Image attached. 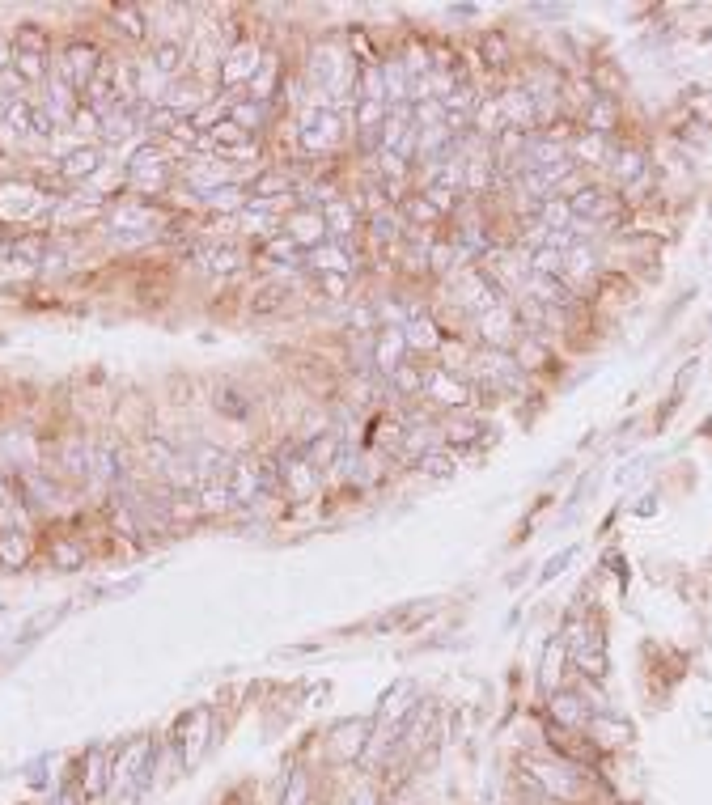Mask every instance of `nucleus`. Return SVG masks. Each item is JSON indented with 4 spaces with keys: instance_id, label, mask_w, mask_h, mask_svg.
Returning a JSON list of instances; mask_svg holds the SVG:
<instances>
[{
    "instance_id": "nucleus-14",
    "label": "nucleus",
    "mask_w": 712,
    "mask_h": 805,
    "mask_svg": "<svg viewBox=\"0 0 712 805\" xmlns=\"http://www.w3.org/2000/svg\"><path fill=\"white\" fill-rule=\"evenodd\" d=\"M306 267L318 276H352L356 272V259H352V242H323L306 255Z\"/></svg>"
},
{
    "instance_id": "nucleus-17",
    "label": "nucleus",
    "mask_w": 712,
    "mask_h": 805,
    "mask_svg": "<svg viewBox=\"0 0 712 805\" xmlns=\"http://www.w3.org/2000/svg\"><path fill=\"white\" fill-rule=\"evenodd\" d=\"M187 255H191V263L200 267V272H208V276H234L238 267H242V255H238V250H234V246H217V242L191 246Z\"/></svg>"
},
{
    "instance_id": "nucleus-51",
    "label": "nucleus",
    "mask_w": 712,
    "mask_h": 805,
    "mask_svg": "<svg viewBox=\"0 0 712 805\" xmlns=\"http://www.w3.org/2000/svg\"><path fill=\"white\" fill-rule=\"evenodd\" d=\"M530 272L564 280V250H556V246H539V250H530Z\"/></svg>"
},
{
    "instance_id": "nucleus-16",
    "label": "nucleus",
    "mask_w": 712,
    "mask_h": 805,
    "mask_svg": "<svg viewBox=\"0 0 712 805\" xmlns=\"http://www.w3.org/2000/svg\"><path fill=\"white\" fill-rule=\"evenodd\" d=\"M585 733H590V746L594 750H615V746H628L632 742V725L615 717V712H594L590 725H585Z\"/></svg>"
},
{
    "instance_id": "nucleus-55",
    "label": "nucleus",
    "mask_w": 712,
    "mask_h": 805,
    "mask_svg": "<svg viewBox=\"0 0 712 805\" xmlns=\"http://www.w3.org/2000/svg\"><path fill=\"white\" fill-rule=\"evenodd\" d=\"M106 750L98 746V750H89V772H85V793L89 797H102V789H106Z\"/></svg>"
},
{
    "instance_id": "nucleus-54",
    "label": "nucleus",
    "mask_w": 712,
    "mask_h": 805,
    "mask_svg": "<svg viewBox=\"0 0 712 805\" xmlns=\"http://www.w3.org/2000/svg\"><path fill=\"white\" fill-rule=\"evenodd\" d=\"M479 47H484V64H488V68H505V64L513 60V51H509V39H505L501 30L484 34V43H479Z\"/></svg>"
},
{
    "instance_id": "nucleus-26",
    "label": "nucleus",
    "mask_w": 712,
    "mask_h": 805,
    "mask_svg": "<svg viewBox=\"0 0 712 805\" xmlns=\"http://www.w3.org/2000/svg\"><path fill=\"white\" fill-rule=\"evenodd\" d=\"M259 458H234V471H229V492H234V505H251L259 500Z\"/></svg>"
},
{
    "instance_id": "nucleus-27",
    "label": "nucleus",
    "mask_w": 712,
    "mask_h": 805,
    "mask_svg": "<svg viewBox=\"0 0 712 805\" xmlns=\"http://www.w3.org/2000/svg\"><path fill=\"white\" fill-rule=\"evenodd\" d=\"M403 339H407V352H437L441 348V335H437V322L429 318V314H412L403 322Z\"/></svg>"
},
{
    "instance_id": "nucleus-58",
    "label": "nucleus",
    "mask_w": 712,
    "mask_h": 805,
    "mask_svg": "<svg viewBox=\"0 0 712 805\" xmlns=\"http://www.w3.org/2000/svg\"><path fill=\"white\" fill-rule=\"evenodd\" d=\"M30 128H34V140H51V136L60 132V123L47 115L43 102H30Z\"/></svg>"
},
{
    "instance_id": "nucleus-33",
    "label": "nucleus",
    "mask_w": 712,
    "mask_h": 805,
    "mask_svg": "<svg viewBox=\"0 0 712 805\" xmlns=\"http://www.w3.org/2000/svg\"><path fill=\"white\" fill-rule=\"evenodd\" d=\"M619 123V106L611 94H598L590 106H585V132H598V136H611V128Z\"/></svg>"
},
{
    "instance_id": "nucleus-48",
    "label": "nucleus",
    "mask_w": 712,
    "mask_h": 805,
    "mask_svg": "<svg viewBox=\"0 0 712 805\" xmlns=\"http://www.w3.org/2000/svg\"><path fill=\"white\" fill-rule=\"evenodd\" d=\"M454 471H458V454H454V450H437V454H429V458H420V475H424V479L445 483V479H454Z\"/></svg>"
},
{
    "instance_id": "nucleus-61",
    "label": "nucleus",
    "mask_w": 712,
    "mask_h": 805,
    "mask_svg": "<svg viewBox=\"0 0 712 805\" xmlns=\"http://www.w3.org/2000/svg\"><path fill=\"white\" fill-rule=\"evenodd\" d=\"M306 801H310V776L306 772H293L289 793H284V805H306Z\"/></svg>"
},
{
    "instance_id": "nucleus-34",
    "label": "nucleus",
    "mask_w": 712,
    "mask_h": 805,
    "mask_svg": "<svg viewBox=\"0 0 712 805\" xmlns=\"http://www.w3.org/2000/svg\"><path fill=\"white\" fill-rule=\"evenodd\" d=\"M111 17H115V30L123 34V39H132V43H145V39H149V13H145V9H136V5H115Z\"/></svg>"
},
{
    "instance_id": "nucleus-31",
    "label": "nucleus",
    "mask_w": 712,
    "mask_h": 805,
    "mask_svg": "<svg viewBox=\"0 0 712 805\" xmlns=\"http://www.w3.org/2000/svg\"><path fill=\"white\" fill-rule=\"evenodd\" d=\"M234 102H229V119H234L238 123V128L242 132H259L263 128V123H267V102H255V98H246V89H234Z\"/></svg>"
},
{
    "instance_id": "nucleus-4",
    "label": "nucleus",
    "mask_w": 712,
    "mask_h": 805,
    "mask_svg": "<svg viewBox=\"0 0 712 805\" xmlns=\"http://www.w3.org/2000/svg\"><path fill=\"white\" fill-rule=\"evenodd\" d=\"M420 395L437 403V407H450L462 411L471 407L475 399V386L467 378H458V369H445V365H420Z\"/></svg>"
},
{
    "instance_id": "nucleus-45",
    "label": "nucleus",
    "mask_w": 712,
    "mask_h": 805,
    "mask_svg": "<svg viewBox=\"0 0 712 805\" xmlns=\"http://www.w3.org/2000/svg\"><path fill=\"white\" fill-rule=\"evenodd\" d=\"M0 560L9 568L26 560V526H0Z\"/></svg>"
},
{
    "instance_id": "nucleus-13",
    "label": "nucleus",
    "mask_w": 712,
    "mask_h": 805,
    "mask_svg": "<svg viewBox=\"0 0 712 805\" xmlns=\"http://www.w3.org/2000/svg\"><path fill=\"white\" fill-rule=\"evenodd\" d=\"M276 467H280V483L289 488V496H310V492H318V483H323V475H318L310 467V458L301 454V445H289Z\"/></svg>"
},
{
    "instance_id": "nucleus-56",
    "label": "nucleus",
    "mask_w": 712,
    "mask_h": 805,
    "mask_svg": "<svg viewBox=\"0 0 712 805\" xmlns=\"http://www.w3.org/2000/svg\"><path fill=\"white\" fill-rule=\"evenodd\" d=\"M51 564L56 568H81L85 564V547L73 539H56L51 543Z\"/></svg>"
},
{
    "instance_id": "nucleus-19",
    "label": "nucleus",
    "mask_w": 712,
    "mask_h": 805,
    "mask_svg": "<svg viewBox=\"0 0 712 805\" xmlns=\"http://www.w3.org/2000/svg\"><path fill=\"white\" fill-rule=\"evenodd\" d=\"M47 200H51V195L39 191V187H5V195H0V208H5V217L34 221L47 208Z\"/></svg>"
},
{
    "instance_id": "nucleus-25",
    "label": "nucleus",
    "mask_w": 712,
    "mask_h": 805,
    "mask_svg": "<svg viewBox=\"0 0 712 805\" xmlns=\"http://www.w3.org/2000/svg\"><path fill=\"white\" fill-rule=\"evenodd\" d=\"M77 98H81V94H77L73 85L60 81V77H51V81H47V98H43V106H47V115L56 119L60 128H68V123H73V115H77V106H81Z\"/></svg>"
},
{
    "instance_id": "nucleus-43",
    "label": "nucleus",
    "mask_w": 712,
    "mask_h": 805,
    "mask_svg": "<svg viewBox=\"0 0 712 805\" xmlns=\"http://www.w3.org/2000/svg\"><path fill=\"white\" fill-rule=\"evenodd\" d=\"M5 128H9V136H17V145L34 140V128H30V102H26V98L5 102Z\"/></svg>"
},
{
    "instance_id": "nucleus-50",
    "label": "nucleus",
    "mask_w": 712,
    "mask_h": 805,
    "mask_svg": "<svg viewBox=\"0 0 712 805\" xmlns=\"http://www.w3.org/2000/svg\"><path fill=\"white\" fill-rule=\"evenodd\" d=\"M251 407H255V403L246 399L238 386H221V390H217V411H221V416H229V420H246V416H251Z\"/></svg>"
},
{
    "instance_id": "nucleus-60",
    "label": "nucleus",
    "mask_w": 712,
    "mask_h": 805,
    "mask_svg": "<svg viewBox=\"0 0 712 805\" xmlns=\"http://www.w3.org/2000/svg\"><path fill=\"white\" fill-rule=\"evenodd\" d=\"M170 513H174V517H200V513H204V509H200V492H174Z\"/></svg>"
},
{
    "instance_id": "nucleus-37",
    "label": "nucleus",
    "mask_w": 712,
    "mask_h": 805,
    "mask_svg": "<svg viewBox=\"0 0 712 805\" xmlns=\"http://www.w3.org/2000/svg\"><path fill=\"white\" fill-rule=\"evenodd\" d=\"M246 195H251V200H280V195H293V183L284 170H263V174H255V183L246 187Z\"/></svg>"
},
{
    "instance_id": "nucleus-5",
    "label": "nucleus",
    "mask_w": 712,
    "mask_h": 805,
    "mask_svg": "<svg viewBox=\"0 0 712 805\" xmlns=\"http://www.w3.org/2000/svg\"><path fill=\"white\" fill-rule=\"evenodd\" d=\"M564 644H568V657L577 661V670L585 678H602V674H607V644H602V632L594 628V623L573 619V623H568Z\"/></svg>"
},
{
    "instance_id": "nucleus-39",
    "label": "nucleus",
    "mask_w": 712,
    "mask_h": 805,
    "mask_svg": "<svg viewBox=\"0 0 712 805\" xmlns=\"http://www.w3.org/2000/svg\"><path fill=\"white\" fill-rule=\"evenodd\" d=\"M191 738H183V763H195L204 755V742H208V729H212V712L208 708H195L191 712Z\"/></svg>"
},
{
    "instance_id": "nucleus-63",
    "label": "nucleus",
    "mask_w": 712,
    "mask_h": 805,
    "mask_svg": "<svg viewBox=\"0 0 712 805\" xmlns=\"http://www.w3.org/2000/svg\"><path fill=\"white\" fill-rule=\"evenodd\" d=\"M348 284H352V276H323V289H327L331 297H344Z\"/></svg>"
},
{
    "instance_id": "nucleus-24",
    "label": "nucleus",
    "mask_w": 712,
    "mask_h": 805,
    "mask_svg": "<svg viewBox=\"0 0 712 805\" xmlns=\"http://www.w3.org/2000/svg\"><path fill=\"white\" fill-rule=\"evenodd\" d=\"M611 174H615V183L623 187V191H632V187H640L645 183V174H649V166H645V153L640 149H611Z\"/></svg>"
},
{
    "instance_id": "nucleus-7",
    "label": "nucleus",
    "mask_w": 712,
    "mask_h": 805,
    "mask_svg": "<svg viewBox=\"0 0 712 805\" xmlns=\"http://www.w3.org/2000/svg\"><path fill=\"white\" fill-rule=\"evenodd\" d=\"M340 136H344V123H340V115H335V106H310L306 115H301V128H297V140H301V149L306 153H327V149H335L340 145Z\"/></svg>"
},
{
    "instance_id": "nucleus-53",
    "label": "nucleus",
    "mask_w": 712,
    "mask_h": 805,
    "mask_svg": "<svg viewBox=\"0 0 712 805\" xmlns=\"http://www.w3.org/2000/svg\"><path fill=\"white\" fill-rule=\"evenodd\" d=\"M200 509L204 513L234 509V492H229V483H204V488H200Z\"/></svg>"
},
{
    "instance_id": "nucleus-46",
    "label": "nucleus",
    "mask_w": 712,
    "mask_h": 805,
    "mask_svg": "<svg viewBox=\"0 0 712 805\" xmlns=\"http://www.w3.org/2000/svg\"><path fill=\"white\" fill-rule=\"evenodd\" d=\"M94 479H98V483H115V479H123L119 454H115V445H111V441H98V445H94Z\"/></svg>"
},
{
    "instance_id": "nucleus-32",
    "label": "nucleus",
    "mask_w": 712,
    "mask_h": 805,
    "mask_svg": "<svg viewBox=\"0 0 712 805\" xmlns=\"http://www.w3.org/2000/svg\"><path fill=\"white\" fill-rule=\"evenodd\" d=\"M369 234H373V242H399V238L407 234L399 208H395V204L373 208V212H369Z\"/></svg>"
},
{
    "instance_id": "nucleus-2",
    "label": "nucleus",
    "mask_w": 712,
    "mask_h": 805,
    "mask_svg": "<svg viewBox=\"0 0 712 805\" xmlns=\"http://www.w3.org/2000/svg\"><path fill=\"white\" fill-rule=\"evenodd\" d=\"M568 208H573L577 225L602 229V234H615L619 221H623V195H611L607 187H594V183H581L573 195H568Z\"/></svg>"
},
{
    "instance_id": "nucleus-49",
    "label": "nucleus",
    "mask_w": 712,
    "mask_h": 805,
    "mask_svg": "<svg viewBox=\"0 0 712 805\" xmlns=\"http://www.w3.org/2000/svg\"><path fill=\"white\" fill-rule=\"evenodd\" d=\"M13 51H30V56H47V51H51L47 30H43V26H34V22H22V26H17Z\"/></svg>"
},
{
    "instance_id": "nucleus-44",
    "label": "nucleus",
    "mask_w": 712,
    "mask_h": 805,
    "mask_svg": "<svg viewBox=\"0 0 712 805\" xmlns=\"http://www.w3.org/2000/svg\"><path fill=\"white\" fill-rule=\"evenodd\" d=\"M484 433H488V428L479 424V420H467V416H462V420H450V424L441 428V437L450 441V445H479V441H488Z\"/></svg>"
},
{
    "instance_id": "nucleus-52",
    "label": "nucleus",
    "mask_w": 712,
    "mask_h": 805,
    "mask_svg": "<svg viewBox=\"0 0 712 805\" xmlns=\"http://www.w3.org/2000/svg\"><path fill=\"white\" fill-rule=\"evenodd\" d=\"M284 301H289V289H284V284H263V289L251 297V314H255V318L276 314V310L284 306Z\"/></svg>"
},
{
    "instance_id": "nucleus-30",
    "label": "nucleus",
    "mask_w": 712,
    "mask_h": 805,
    "mask_svg": "<svg viewBox=\"0 0 712 805\" xmlns=\"http://www.w3.org/2000/svg\"><path fill=\"white\" fill-rule=\"evenodd\" d=\"M149 64H153L166 81H174V77L187 68V47L178 43V39H157L153 51H149Z\"/></svg>"
},
{
    "instance_id": "nucleus-35",
    "label": "nucleus",
    "mask_w": 712,
    "mask_h": 805,
    "mask_svg": "<svg viewBox=\"0 0 712 805\" xmlns=\"http://www.w3.org/2000/svg\"><path fill=\"white\" fill-rule=\"evenodd\" d=\"M399 217L407 229H424V225H437L441 212L424 200V191H420V195H399Z\"/></svg>"
},
{
    "instance_id": "nucleus-41",
    "label": "nucleus",
    "mask_w": 712,
    "mask_h": 805,
    "mask_svg": "<svg viewBox=\"0 0 712 805\" xmlns=\"http://www.w3.org/2000/svg\"><path fill=\"white\" fill-rule=\"evenodd\" d=\"M382 85H386V106H399L412 94V81L403 73V60H382Z\"/></svg>"
},
{
    "instance_id": "nucleus-3",
    "label": "nucleus",
    "mask_w": 712,
    "mask_h": 805,
    "mask_svg": "<svg viewBox=\"0 0 712 805\" xmlns=\"http://www.w3.org/2000/svg\"><path fill=\"white\" fill-rule=\"evenodd\" d=\"M471 369H475V390H492V395L518 390L526 382V365L505 348H479L471 356Z\"/></svg>"
},
{
    "instance_id": "nucleus-59",
    "label": "nucleus",
    "mask_w": 712,
    "mask_h": 805,
    "mask_svg": "<svg viewBox=\"0 0 712 805\" xmlns=\"http://www.w3.org/2000/svg\"><path fill=\"white\" fill-rule=\"evenodd\" d=\"M77 136H98L102 132V115L98 111H89V106H77V115H73V123H68Z\"/></svg>"
},
{
    "instance_id": "nucleus-47",
    "label": "nucleus",
    "mask_w": 712,
    "mask_h": 805,
    "mask_svg": "<svg viewBox=\"0 0 712 805\" xmlns=\"http://www.w3.org/2000/svg\"><path fill=\"white\" fill-rule=\"evenodd\" d=\"M64 471H68V475H77V479H81V475H85V479L94 475V450H89V445H85L81 437L64 445Z\"/></svg>"
},
{
    "instance_id": "nucleus-29",
    "label": "nucleus",
    "mask_w": 712,
    "mask_h": 805,
    "mask_svg": "<svg viewBox=\"0 0 712 805\" xmlns=\"http://www.w3.org/2000/svg\"><path fill=\"white\" fill-rule=\"evenodd\" d=\"M43 259H47V242L39 234L0 238V263H43Z\"/></svg>"
},
{
    "instance_id": "nucleus-38",
    "label": "nucleus",
    "mask_w": 712,
    "mask_h": 805,
    "mask_svg": "<svg viewBox=\"0 0 712 805\" xmlns=\"http://www.w3.org/2000/svg\"><path fill=\"white\" fill-rule=\"evenodd\" d=\"M111 225L115 229H136V234H153V225H157V217H153V208H136V204H119V208H111Z\"/></svg>"
},
{
    "instance_id": "nucleus-22",
    "label": "nucleus",
    "mask_w": 712,
    "mask_h": 805,
    "mask_svg": "<svg viewBox=\"0 0 712 805\" xmlns=\"http://www.w3.org/2000/svg\"><path fill=\"white\" fill-rule=\"evenodd\" d=\"M323 221H327V238L331 242H352L356 238V225H361V212H356V204L352 200H335L323 208Z\"/></svg>"
},
{
    "instance_id": "nucleus-12",
    "label": "nucleus",
    "mask_w": 712,
    "mask_h": 805,
    "mask_svg": "<svg viewBox=\"0 0 712 805\" xmlns=\"http://www.w3.org/2000/svg\"><path fill=\"white\" fill-rule=\"evenodd\" d=\"M280 229H284V238H289L297 250H306V255L314 246L327 242V221H323V212H314V208H293L289 217L280 221Z\"/></svg>"
},
{
    "instance_id": "nucleus-62",
    "label": "nucleus",
    "mask_w": 712,
    "mask_h": 805,
    "mask_svg": "<svg viewBox=\"0 0 712 805\" xmlns=\"http://www.w3.org/2000/svg\"><path fill=\"white\" fill-rule=\"evenodd\" d=\"M573 556H577V547H564L560 556H551V560H547V568H543V581H551V577H556V572H564L568 564H573Z\"/></svg>"
},
{
    "instance_id": "nucleus-40",
    "label": "nucleus",
    "mask_w": 712,
    "mask_h": 805,
    "mask_svg": "<svg viewBox=\"0 0 712 805\" xmlns=\"http://www.w3.org/2000/svg\"><path fill=\"white\" fill-rule=\"evenodd\" d=\"M564 661H568V644L564 636L547 644V657H543V691L556 695L560 691V678H564Z\"/></svg>"
},
{
    "instance_id": "nucleus-18",
    "label": "nucleus",
    "mask_w": 712,
    "mask_h": 805,
    "mask_svg": "<svg viewBox=\"0 0 712 805\" xmlns=\"http://www.w3.org/2000/svg\"><path fill=\"white\" fill-rule=\"evenodd\" d=\"M407 428H403V445H399V454H407V458H429V454H437L441 450V428L437 424H429V420H403Z\"/></svg>"
},
{
    "instance_id": "nucleus-21",
    "label": "nucleus",
    "mask_w": 712,
    "mask_h": 805,
    "mask_svg": "<svg viewBox=\"0 0 712 805\" xmlns=\"http://www.w3.org/2000/svg\"><path fill=\"white\" fill-rule=\"evenodd\" d=\"M369 721H344L340 729H335V738H331V755L340 759V763H356L365 755V746H369Z\"/></svg>"
},
{
    "instance_id": "nucleus-1",
    "label": "nucleus",
    "mask_w": 712,
    "mask_h": 805,
    "mask_svg": "<svg viewBox=\"0 0 712 805\" xmlns=\"http://www.w3.org/2000/svg\"><path fill=\"white\" fill-rule=\"evenodd\" d=\"M526 784L534 789V797H547V801H560V805H581L585 793H590L585 767L564 759V755L526 759Z\"/></svg>"
},
{
    "instance_id": "nucleus-23",
    "label": "nucleus",
    "mask_w": 712,
    "mask_h": 805,
    "mask_svg": "<svg viewBox=\"0 0 712 805\" xmlns=\"http://www.w3.org/2000/svg\"><path fill=\"white\" fill-rule=\"evenodd\" d=\"M191 467H195V475H200L204 483H229V471H234V458H229L225 450H217V445H195Z\"/></svg>"
},
{
    "instance_id": "nucleus-57",
    "label": "nucleus",
    "mask_w": 712,
    "mask_h": 805,
    "mask_svg": "<svg viewBox=\"0 0 712 805\" xmlns=\"http://www.w3.org/2000/svg\"><path fill=\"white\" fill-rule=\"evenodd\" d=\"M386 382L395 395H420V365H399Z\"/></svg>"
},
{
    "instance_id": "nucleus-28",
    "label": "nucleus",
    "mask_w": 712,
    "mask_h": 805,
    "mask_svg": "<svg viewBox=\"0 0 712 805\" xmlns=\"http://www.w3.org/2000/svg\"><path fill=\"white\" fill-rule=\"evenodd\" d=\"M551 717L560 721V729H585L594 712L585 708L581 695H573V691H556V695H551Z\"/></svg>"
},
{
    "instance_id": "nucleus-64",
    "label": "nucleus",
    "mask_w": 712,
    "mask_h": 805,
    "mask_svg": "<svg viewBox=\"0 0 712 805\" xmlns=\"http://www.w3.org/2000/svg\"><path fill=\"white\" fill-rule=\"evenodd\" d=\"M9 68H13V43L0 39V73H9Z\"/></svg>"
},
{
    "instance_id": "nucleus-15",
    "label": "nucleus",
    "mask_w": 712,
    "mask_h": 805,
    "mask_svg": "<svg viewBox=\"0 0 712 805\" xmlns=\"http://www.w3.org/2000/svg\"><path fill=\"white\" fill-rule=\"evenodd\" d=\"M399 365H407V339L399 327H378V339H373V369L390 378Z\"/></svg>"
},
{
    "instance_id": "nucleus-8",
    "label": "nucleus",
    "mask_w": 712,
    "mask_h": 805,
    "mask_svg": "<svg viewBox=\"0 0 712 805\" xmlns=\"http://www.w3.org/2000/svg\"><path fill=\"white\" fill-rule=\"evenodd\" d=\"M123 174H128V183L140 191H162L166 178H170V153L157 149V145H140L128 166H123Z\"/></svg>"
},
{
    "instance_id": "nucleus-36",
    "label": "nucleus",
    "mask_w": 712,
    "mask_h": 805,
    "mask_svg": "<svg viewBox=\"0 0 712 805\" xmlns=\"http://www.w3.org/2000/svg\"><path fill=\"white\" fill-rule=\"evenodd\" d=\"M276 81H280V60H276V56H263V60H259L255 81L246 85V98H255V102H272V98H276Z\"/></svg>"
},
{
    "instance_id": "nucleus-42",
    "label": "nucleus",
    "mask_w": 712,
    "mask_h": 805,
    "mask_svg": "<svg viewBox=\"0 0 712 805\" xmlns=\"http://www.w3.org/2000/svg\"><path fill=\"white\" fill-rule=\"evenodd\" d=\"M13 73L22 77L26 85H43V81H51V64H47V56H30V51H13Z\"/></svg>"
},
{
    "instance_id": "nucleus-6",
    "label": "nucleus",
    "mask_w": 712,
    "mask_h": 805,
    "mask_svg": "<svg viewBox=\"0 0 712 805\" xmlns=\"http://www.w3.org/2000/svg\"><path fill=\"white\" fill-rule=\"evenodd\" d=\"M454 293H458V306L471 310V318L488 314V310H496V306H505L509 301L501 289H496V280L484 272V267H462V272L454 276Z\"/></svg>"
},
{
    "instance_id": "nucleus-10",
    "label": "nucleus",
    "mask_w": 712,
    "mask_h": 805,
    "mask_svg": "<svg viewBox=\"0 0 712 805\" xmlns=\"http://www.w3.org/2000/svg\"><path fill=\"white\" fill-rule=\"evenodd\" d=\"M259 47L255 43H234V47H225V56H221V68H217V81L234 94V89H246L255 81V73H259Z\"/></svg>"
},
{
    "instance_id": "nucleus-11",
    "label": "nucleus",
    "mask_w": 712,
    "mask_h": 805,
    "mask_svg": "<svg viewBox=\"0 0 712 805\" xmlns=\"http://www.w3.org/2000/svg\"><path fill=\"white\" fill-rule=\"evenodd\" d=\"M98 68H102V51L94 43H68L60 56V81H68L77 94H85L89 81L98 77Z\"/></svg>"
},
{
    "instance_id": "nucleus-20",
    "label": "nucleus",
    "mask_w": 712,
    "mask_h": 805,
    "mask_svg": "<svg viewBox=\"0 0 712 805\" xmlns=\"http://www.w3.org/2000/svg\"><path fill=\"white\" fill-rule=\"evenodd\" d=\"M98 174H102L98 145H77L60 157V178H68V183H85V178H98Z\"/></svg>"
},
{
    "instance_id": "nucleus-9",
    "label": "nucleus",
    "mask_w": 712,
    "mask_h": 805,
    "mask_svg": "<svg viewBox=\"0 0 712 805\" xmlns=\"http://www.w3.org/2000/svg\"><path fill=\"white\" fill-rule=\"evenodd\" d=\"M475 331H479V339H484V348H505V352L518 344V335H526L518 310H513V301H505V306H496L488 314H479Z\"/></svg>"
}]
</instances>
